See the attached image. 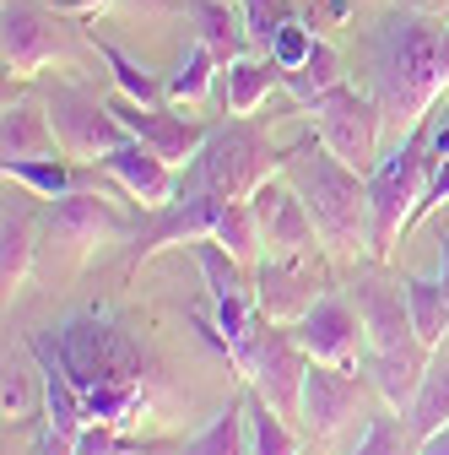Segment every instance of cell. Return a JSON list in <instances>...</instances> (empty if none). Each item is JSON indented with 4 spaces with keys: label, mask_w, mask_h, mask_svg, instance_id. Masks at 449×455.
I'll return each instance as SVG.
<instances>
[{
    "label": "cell",
    "mask_w": 449,
    "mask_h": 455,
    "mask_svg": "<svg viewBox=\"0 0 449 455\" xmlns=\"http://www.w3.org/2000/svg\"><path fill=\"white\" fill-rule=\"evenodd\" d=\"M108 108L120 114V125H125L141 147H152L162 163H174V168H190V163L201 157L206 136H211V125L190 120V114H168V108H157V103H130V98H114Z\"/></svg>",
    "instance_id": "5bb4252c"
},
{
    "label": "cell",
    "mask_w": 449,
    "mask_h": 455,
    "mask_svg": "<svg viewBox=\"0 0 449 455\" xmlns=\"http://www.w3.org/2000/svg\"><path fill=\"white\" fill-rule=\"evenodd\" d=\"M352 309L363 320V336H368V353H390V347H406V341H422L412 331V315H406V293L396 282H384L374 271H363L352 282Z\"/></svg>",
    "instance_id": "e0dca14e"
},
{
    "label": "cell",
    "mask_w": 449,
    "mask_h": 455,
    "mask_svg": "<svg viewBox=\"0 0 449 455\" xmlns=\"http://www.w3.org/2000/svg\"><path fill=\"white\" fill-rule=\"evenodd\" d=\"M309 114H314V136L342 157L347 168H358V174L368 180L374 168H379V141H384V114H379V103H374V92H358V87H335V92H325L319 103H309Z\"/></svg>",
    "instance_id": "ba28073f"
},
{
    "label": "cell",
    "mask_w": 449,
    "mask_h": 455,
    "mask_svg": "<svg viewBox=\"0 0 449 455\" xmlns=\"http://www.w3.org/2000/svg\"><path fill=\"white\" fill-rule=\"evenodd\" d=\"M76 455H157L152 444H141V439H130L125 428H114V423H87L82 434H76Z\"/></svg>",
    "instance_id": "8d00e7d4"
},
{
    "label": "cell",
    "mask_w": 449,
    "mask_h": 455,
    "mask_svg": "<svg viewBox=\"0 0 449 455\" xmlns=\"http://www.w3.org/2000/svg\"><path fill=\"white\" fill-rule=\"evenodd\" d=\"M38 385H43V374L28 369L22 347H6V385H0V407H6L12 423H28L38 412Z\"/></svg>",
    "instance_id": "836d02e7"
},
{
    "label": "cell",
    "mask_w": 449,
    "mask_h": 455,
    "mask_svg": "<svg viewBox=\"0 0 449 455\" xmlns=\"http://www.w3.org/2000/svg\"><path fill=\"white\" fill-rule=\"evenodd\" d=\"M0 174H6V185H22L28 196H43V201H60L76 190V168L60 157H12V163H0Z\"/></svg>",
    "instance_id": "d4e9b609"
},
{
    "label": "cell",
    "mask_w": 449,
    "mask_h": 455,
    "mask_svg": "<svg viewBox=\"0 0 449 455\" xmlns=\"http://www.w3.org/2000/svg\"><path fill=\"white\" fill-rule=\"evenodd\" d=\"M38 336L54 347V358L66 363L71 385L82 390L87 418L130 428L141 412L157 407L162 374H152L146 347L130 336V325H120L108 309H82V315L49 325Z\"/></svg>",
    "instance_id": "6da1fadb"
},
{
    "label": "cell",
    "mask_w": 449,
    "mask_h": 455,
    "mask_svg": "<svg viewBox=\"0 0 449 455\" xmlns=\"http://www.w3.org/2000/svg\"><path fill=\"white\" fill-rule=\"evenodd\" d=\"M314 44H319V38H314V28H309L303 17H293L282 33L271 38V60L282 66V76H288V71H298V66L309 60V54H314Z\"/></svg>",
    "instance_id": "74e56055"
},
{
    "label": "cell",
    "mask_w": 449,
    "mask_h": 455,
    "mask_svg": "<svg viewBox=\"0 0 449 455\" xmlns=\"http://www.w3.org/2000/svg\"><path fill=\"white\" fill-rule=\"evenodd\" d=\"M190 17H195L201 44L217 54L222 66L244 60V54L255 49V44H249V28H244V12H239V6H228V0H190Z\"/></svg>",
    "instance_id": "7402d4cb"
},
{
    "label": "cell",
    "mask_w": 449,
    "mask_h": 455,
    "mask_svg": "<svg viewBox=\"0 0 449 455\" xmlns=\"http://www.w3.org/2000/svg\"><path fill=\"white\" fill-rule=\"evenodd\" d=\"M222 212H228V201H222V196L185 185V190H179V201L157 206V217L136 234V244H130V260H125V266L136 271V266H146V260H152V255H162V250H179V244H195V239H217Z\"/></svg>",
    "instance_id": "30bf717a"
},
{
    "label": "cell",
    "mask_w": 449,
    "mask_h": 455,
    "mask_svg": "<svg viewBox=\"0 0 449 455\" xmlns=\"http://www.w3.org/2000/svg\"><path fill=\"white\" fill-rule=\"evenodd\" d=\"M239 12H244L249 44H255L260 54H271V38H276V33H282V28L298 17V6H293V0H239Z\"/></svg>",
    "instance_id": "e575fe53"
},
{
    "label": "cell",
    "mask_w": 449,
    "mask_h": 455,
    "mask_svg": "<svg viewBox=\"0 0 449 455\" xmlns=\"http://www.w3.org/2000/svg\"><path fill=\"white\" fill-rule=\"evenodd\" d=\"M43 239L60 244V250H71V255H92L98 244L125 239V217L108 206L103 190H71L60 201H49V212H43Z\"/></svg>",
    "instance_id": "4fadbf2b"
},
{
    "label": "cell",
    "mask_w": 449,
    "mask_h": 455,
    "mask_svg": "<svg viewBox=\"0 0 449 455\" xmlns=\"http://www.w3.org/2000/svg\"><path fill=\"white\" fill-rule=\"evenodd\" d=\"M217 66H222V60H217V54L195 38V44L179 54V66L168 71L162 98H168V103H206V98H211V87H217V76H222Z\"/></svg>",
    "instance_id": "83f0119b"
},
{
    "label": "cell",
    "mask_w": 449,
    "mask_h": 455,
    "mask_svg": "<svg viewBox=\"0 0 449 455\" xmlns=\"http://www.w3.org/2000/svg\"><path fill=\"white\" fill-rule=\"evenodd\" d=\"M406 444H417L412 428H401L396 407H384V412H368V428L347 455H406Z\"/></svg>",
    "instance_id": "d590c367"
},
{
    "label": "cell",
    "mask_w": 449,
    "mask_h": 455,
    "mask_svg": "<svg viewBox=\"0 0 449 455\" xmlns=\"http://www.w3.org/2000/svg\"><path fill=\"white\" fill-rule=\"evenodd\" d=\"M0 54H6L12 82H33L43 66L66 60L60 17L43 12L38 0H0Z\"/></svg>",
    "instance_id": "9c48e42d"
},
{
    "label": "cell",
    "mask_w": 449,
    "mask_h": 455,
    "mask_svg": "<svg viewBox=\"0 0 449 455\" xmlns=\"http://www.w3.org/2000/svg\"><path fill=\"white\" fill-rule=\"evenodd\" d=\"M438 282H444V293H449V244H438Z\"/></svg>",
    "instance_id": "bcb514c9"
},
{
    "label": "cell",
    "mask_w": 449,
    "mask_h": 455,
    "mask_svg": "<svg viewBox=\"0 0 449 455\" xmlns=\"http://www.w3.org/2000/svg\"><path fill=\"white\" fill-rule=\"evenodd\" d=\"M98 168L108 180H114L130 201H141L146 212H157V206H168V201H179V168L174 163H162L152 147H141L136 136L125 141V147H114L108 157H98Z\"/></svg>",
    "instance_id": "ac0fdd59"
},
{
    "label": "cell",
    "mask_w": 449,
    "mask_h": 455,
    "mask_svg": "<svg viewBox=\"0 0 449 455\" xmlns=\"http://www.w3.org/2000/svg\"><path fill=\"white\" fill-rule=\"evenodd\" d=\"M217 244L233 260H244V266H260L265 239H260V217H255L249 201H228V212H222V222H217Z\"/></svg>",
    "instance_id": "1f68e13d"
},
{
    "label": "cell",
    "mask_w": 449,
    "mask_h": 455,
    "mask_svg": "<svg viewBox=\"0 0 449 455\" xmlns=\"http://www.w3.org/2000/svg\"><path fill=\"white\" fill-rule=\"evenodd\" d=\"M282 174L303 196L314 228H319V250L342 266H358L374 255V212H368V180L358 168H347L319 136H303L282 152Z\"/></svg>",
    "instance_id": "3957f363"
},
{
    "label": "cell",
    "mask_w": 449,
    "mask_h": 455,
    "mask_svg": "<svg viewBox=\"0 0 449 455\" xmlns=\"http://www.w3.org/2000/svg\"><path fill=\"white\" fill-rule=\"evenodd\" d=\"M60 152V136H54L49 125V103L38 98H6V108H0V163L12 157H49Z\"/></svg>",
    "instance_id": "ffe728a7"
},
{
    "label": "cell",
    "mask_w": 449,
    "mask_h": 455,
    "mask_svg": "<svg viewBox=\"0 0 449 455\" xmlns=\"http://www.w3.org/2000/svg\"><path fill=\"white\" fill-rule=\"evenodd\" d=\"M417 131H422V141H428V157H433V168H438V163L449 157V108H444V114L433 108V114H428V120H422Z\"/></svg>",
    "instance_id": "f35d334b"
},
{
    "label": "cell",
    "mask_w": 449,
    "mask_h": 455,
    "mask_svg": "<svg viewBox=\"0 0 449 455\" xmlns=\"http://www.w3.org/2000/svg\"><path fill=\"white\" fill-rule=\"evenodd\" d=\"M319 6H325L330 22H347V17H352V0H319Z\"/></svg>",
    "instance_id": "ee69618b"
},
{
    "label": "cell",
    "mask_w": 449,
    "mask_h": 455,
    "mask_svg": "<svg viewBox=\"0 0 449 455\" xmlns=\"http://www.w3.org/2000/svg\"><path fill=\"white\" fill-rule=\"evenodd\" d=\"M108 6H114V0H66V12H76V17H98Z\"/></svg>",
    "instance_id": "7bdbcfd3"
},
{
    "label": "cell",
    "mask_w": 449,
    "mask_h": 455,
    "mask_svg": "<svg viewBox=\"0 0 449 455\" xmlns=\"http://www.w3.org/2000/svg\"><path fill=\"white\" fill-rule=\"evenodd\" d=\"M438 206H449V157L433 168V180H428V196H422V217H428V212H438ZM422 217H417V222H422Z\"/></svg>",
    "instance_id": "ab89813d"
},
{
    "label": "cell",
    "mask_w": 449,
    "mask_h": 455,
    "mask_svg": "<svg viewBox=\"0 0 449 455\" xmlns=\"http://www.w3.org/2000/svg\"><path fill=\"white\" fill-rule=\"evenodd\" d=\"M276 168H282V152L271 147V136L255 131V120L233 114L228 125H211L201 157L190 163V185L222 201H249L265 180H276Z\"/></svg>",
    "instance_id": "5b68a950"
},
{
    "label": "cell",
    "mask_w": 449,
    "mask_h": 455,
    "mask_svg": "<svg viewBox=\"0 0 449 455\" xmlns=\"http://www.w3.org/2000/svg\"><path fill=\"white\" fill-rule=\"evenodd\" d=\"M179 455H249V423H244V395H228L217 418L179 450Z\"/></svg>",
    "instance_id": "f1b7e54d"
},
{
    "label": "cell",
    "mask_w": 449,
    "mask_h": 455,
    "mask_svg": "<svg viewBox=\"0 0 449 455\" xmlns=\"http://www.w3.org/2000/svg\"><path fill=\"white\" fill-rule=\"evenodd\" d=\"M298 347L314 358V363H335V369H358L368 358V336H363V320L352 309V299L342 293H319V304L293 325Z\"/></svg>",
    "instance_id": "7c38bea8"
},
{
    "label": "cell",
    "mask_w": 449,
    "mask_h": 455,
    "mask_svg": "<svg viewBox=\"0 0 449 455\" xmlns=\"http://www.w3.org/2000/svg\"><path fill=\"white\" fill-rule=\"evenodd\" d=\"M368 92L384 114V131L412 136L433 103L449 92V17L384 12L368 33Z\"/></svg>",
    "instance_id": "7a4b0ae2"
},
{
    "label": "cell",
    "mask_w": 449,
    "mask_h": 455,
    "mask_svg": "<svg viewBox=\"0 0 449 455\" xmlns=\"http://www.w3.org/2000/svg\"><path fill=\"white\" fill-rule=\"evenodd\" d=\"M433 180V157L422 131L401 136L379 157V168L368 174V212H374V255L368 260H390L396 244L406 239V228L422 217V196Z\"/></svg>",
    "instance_id": "277c9868"
},
{
    "label": "cell",
    "mask_w": 449,
    "mask_h": 455,
    "mask_svg": "<svg viewBox=\"0 0 449 455\" xmlns=\"http://www.w3.org/2000/svg\"><path fill=\"white\" fill-rule=\"evenodd\" d=\"M244 423H249V455H298V434L265 395L244 390Z\"/></svg>",
    "instance_id": "f546056e"
},
{
    "label": "cell",
    "mask_w": 449,
    "mask_h": 455,
    "mask_svg": "<svg viewBox=\"0 0 449 455\" xmlns=\"http://www.w3.org/2000/svg\"><path fill=\"white\" fill-rule=\"evenodd\" d=\"M428 341H406V347H390V353H368L363 358V374H368V385L379 390V402L384 407H396L401 418L412 412V402H417V390H422V379H428Z\"/></svg>",
    "instance_id": "d6986e66"
},
{
    "label": "cell",
    "mask_w": 449,
    "mask_h": 455,
    "mask_svg": "<svg viewBox=\"0 0 449 455\" xmlns=\"http://www.w3.org/2000/svg\"><path fill=\"white\" fill-rule=\"evenodd\" d=\"M233 369L244 374V385L255 395L282 412V418H298L303 412V374H309V353L298 347L293 325H276V320H260L249 347L233 358Z\"/></svg>",
    "instance_id": "8992f818"
},
{
    "label": "cell",
    "mask_w": 449,
    "mask_h": 455,
    "mask_svg": "<svg viewBox=\"0 0 449 455\" xmlns=\"http://www.w3.org/2000/svg\"><path fill=\"white\" fill-rule=\"evenodd\" d=\"M33 271V217L22 196H6V212H0V288L17 293Z\"/></svg>",
    "instance_id": "603a6c76"
},
{
    "label": "cell",
    "mask_w": 449,
    "mask_h": 455,
    "mask_svg": "<svg viewBox=\"0 0 449 455\" xmlns=\"http://www.w3.org/2000/svg\"><path fill=\"white\" fill-rule=\"evenodd\" d=\"M347 82V66H342V49H335V44H314V54H309V60L298 66V71H288L282 76V87L309 108V103H319L325 92H335V87H342Z\"/></svg>",
    "instance_id": "4316f807"
},
{
    "label": "cell",
    "mask_w": 449,
    "mask_h": 455,
    "mask_svg": "<svg viewBox=\"0 0 449 455\" xmlns=\"http://www.w3.org/2000/svg\"><path fill=\"white\" fill-rule=\"evenodd\" d=\"M401 293H406L412 331L428 341V347H444V336H449V293H444V282L438 276H406Z\"/></svg>",
    "instance_id": "484cf974"
},
{
    "label": "cell",
    "mask_w": 449,
    "mask_h": 455,
    "mask_svg": "<svg viewBox=\"0 0 449 455\" xmlns=\"http://www.w3.org/2000/svg\"><path fill=\"white\" fill-rule=\"evenodd\" d=\"M255 217H260V239H265V255H319V228L303 206V196L288 185V180H265L255 196H249Z\"/></svg>",
    "instance_id": "2e32d148"
},
{
    "label": "cell",
    "mask_w": 449,
    "mask_h": 455,
    "mask_svg": "<svg viewBox=\"0 0 449 455\" xmlns=\"http://www.w3.org/2000/svg\"><path fill=\"white\" fill-rule=\"evenodd\" d=\"M412 12H428V17H449V0H406Z\"/></svg>",
    "instance_id": "f6af8a7d"
},
{
    "label": "cell",
    "mask_w": 449,
    "mask_h": 455,
    "mask_svg": "<svg viewBox=\"0 0 449 455\" xmlns=\"http://www.w3.org/2000/svg\"><path fill=\"white\" fill-rule=\"evenodd\" d=\"M444 423H449V363H433L428 379H422V390H417V402H412V412H406V428H412V439L422 444V439H433Z\"/></svg>",
    "instance_id": "4dcf8cb0"
},
{
    "label": "cell",
    "mask_w": 449,
    "mask_h": 455,
    "mask_svg": "<svg viewBox=\"0 0 449 455\" xmlns=\"http://www.w3.org/2000/svg\"><path fill=\"white\" fill-rule=\"evenodd\" d=\"M325 293L314 255H260L255 266V309L276 325H298Z\"/></svg>",
    "instance_id": "8fae6325"
},
{
    "label": "cell",
    "mask_w": 449,
    "mask_h": 455,
    "mask_svg": "<svg viewBox=\"0 0 449 455\" xmlns=\"http://www.w3.org/2000/svg\"><path fill=\"white\" fill-rule=\"evenodd\" d=\"M33 455H76V439L43 423V428H38V439H33Z\"/></svg>",
    "instance_id": "60d3db41"
},
{
    "label": "cell",
    "mask_w": 449,
    "mask_h": 455,
    "mask_svg": "<svg viewBox=\"0 0 449 455\" xmlns=\"http://www.w3.org/2000/svg\"><path fill=\"white\" fill-rule=\"evenodd\" d=\"M92 49H98V60L108 66V76H114V87H120V98H130V103H157L162 98V87H157V76L141 66V60H130L125 49H114L108 38H92Z\"/></svg>",
    "instance_id": "d6a6232c"
},
{
    "label": "cell",
    "mask_w": 449,
    "mask_h": 455,
    "mask_svg": "<svg viewBox=\"0 0 449 455\" xmlns=\"http://www.w3.org/2000/svg\"><path fill=\"white\" fill-rule=\"evenodd\" d=\"M43 103H49L54 136H60V152L71 163H98V157H108L114 147L130 141V131L120 125V114L108 108V98H98V92H87V87H76L66 76L43 87Z\"/></svg>",
    "instance_id": "52a82bcc"
},
{
    "label": "cell",
    "mask_w": 449,
    "mask_h": 455,
    "mask_svg": "<svg viewBox=\"0 0 449 455\" xmlns=\"http://www.w3.org/2000/svg\"><path fill=\"white\" fill-rule=\"evenodd\" d=\"M276 87H282V66L271 54H244V60L222 66V98H228V114H239V120H255Z\"/></svg>",
    "instance_id": "44dd1931"
},
{
    "label": "cell",
    "mask_w": 449,
    "mask_h": 455,
    "mask_svg": "<svg viewBox=\"0 0 449 455\" xmlns=\"http://www.w3.org/2000/svg\"><path fill=\"white\" fill-rule=\"evenodd\" d=\"M363 418V385L352 369H335V363H314L309 358V374H303V434L309 439H335L347 423Z\"/></svg>",
    "instance_id": "9a60e30c"
},
{
    "label": "cell",
    "mask_w": 449,
    "mask_h": 455,
    "mask_svg": "<svg viewBox=\"0 0 449 455\" xmlns=\"http://www.w3.org/2000/svg\"><path fill=\"white\" fill-rule=\"evenodd\" d=\"M417 455H449V423H444L433 439H422V444H417Z\"/></svg>",
    "instance_id": "b9f144b4"
},
{
    "label": "cell",
    "mask_w": 449,
    "mask_h": 455,
    "mask_svg": "<svg viewBox=\"0 0 449 455\" xmlns=\"http://www.w3.org/2000/svg\"><path fill=\"white\" fill-rule=\"evenodd\" d=\"M185 250L195 255V266H201V276H206V293H211L217 309H222V304H249V299H255V288L244 282V260H233L217 239H195V244H185Z\"/></svg>",
    "instance_id": "cb8c5ba5"
}]
</instances>
